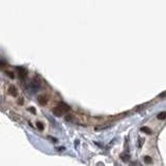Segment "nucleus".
I'll list each match as a JSON object with an SVG mask.
<instances>
[{"instance_id":"f03ea898","label":"nucleus","mask_w":166,"mask_h":166,"mask_svg":"<svg viewBox=\"0 0 166 166\" xmlns=\"http://www.w3.org/2000/svg\"><path fill=\"white\" fill-rule=\"evenodd\" d=\"M52 112L54 113V115H56V116H62V114L64 113V110L61 109L59 106L58 107H55L52 109Z\"/></svg>"},{"instance_id":"0eeeda50","label":"nucleus","mask_w":166,"mask_h":166,"mask_svg":"<svg viewBox=\"0 0 166 166\" xmlns=\"http://www.w3.org/2000/svg\"><path fill=\"white\" fill-rule=\"evenodd\" d=\"M141 132H143V133H147V134H152V131H150V129L149 128H148V127H142L141 129Z\"/></svg>"},{"instance_id":"9d476101","label":"nucleus","mask_w":166,"mask_h":166,"mask_svg":"<svg viewBox=\"0 0 166 166\" xmlns=\"http://www.w3.org/2000/svg\"><path fill=\"white\" fill-rule=\"evenodd\" d=\"M6 75H7V76H9L11 78H15L14 73H13V72H11V71H6Z\"/></svg>"},{"instance_id":"7ed1b4c3","label":"nucleus","mask_w":166,"mask_h":166,"mask_svg":"<svg viewBox=\"0 0 166 166\" xmlns=\"http://www.w3.org/2000/svg\"><path fill=\"white\" fill-rule=\"evenodd\" d=\"M8 93L12 95V97H17L18 95V89L15 85H11L8 87Z\"/></svg>"},{"instance_id":"9b49d317","label":"nucleus","mask_w":166,"mask_h":166,"mask_svg":"<svg viewBox=\"0 0 166 166\" xmlns=\"http://www.w3.org/2000/svg\"><path fill=\"white\" fill-rule=\"evenodd\" d=\"M28 111L32 112V113H36V109H34V108H32V107H29V108H28Z\"/></svg>"},{"instance_id":"f257e3e1","label":"nucleus","mask_w":166,"mask_h":166,"mask_svg":"<svg viewBox=\"0 0 166 166\" xmlns=\"http://www.w3.org/2000/svg\"><path fill=\"white\" fill-rule=\"evenodd\" d=\"M38 103L43 105V106H45V105H47L48 104V97L47 95H45V94H41V95H38Z\"/></svg>"},{"instance_id":"6e6552de","label":"nucleus","mask_w":166,"mask_h":166,"mask_svg":"<svg viewBox=\"0 0 166 166\" xmlns=\"http://www.w3.org/2000/svg\"><path fill=\"white\" fill-rule=\"evenodd\" d=\"M59 107L61 108V109H63V110H64V112H65V111H69V110H70V107L68 106V105L63 104V103H60V104H59Z\"/></svg>"},{"instance_id":"423d86ee","label":"nucleus","mask_w":166,"mask_h":166,"mask_svg":"<svg viewBox=\"0 0 166 166\" xmlns=\"http://www.w3.org/2000/svg\"><path fill=\"white\" fill-rule=\"evenodd\" d=\"M143 161H144V163H147V164H150L153 162V160H152V158H150L149 156H145V157L143 158Z\"/></svg>"},{"instance_id":"20e7f679","label":"nucleus","mask_w":166,"mask_h":166,"mask_svg":"<svg viewBox=\"0 0 166 166\" xmlns=\"http://www.w3.org/2000/svg\"><path fill=\"white\" fill-rule=\"evenodd\" d=\"M18 75H19V77L21 78V79H24L25 77H26V75H27L26 70H24V69H21V68H20V69H19V72H18Z\"/></svg>"},{"instance_id":"4468645a","label":"nucleus","mask_w":166,"mask_h":166,"mask_svg":"<svg viewBox=\"0 0 166 166\" xmlns=\"http://www.w3.org/2000/svg\"><path fill=\"white\" fill-rule=\"evenodd\" d=\"M22 103H23V101H22V99H20V101H19V104H21V105H22Z\"/></svg>"},{"instance_id":"f8f14e48","label":"nucleus","mask_w":166,"mask_h":166,"mask_svg":"<svg viewBox=\"0 0 166 166\" xmlns=\"http://www.w3.org/2000/svg\"><path fill=\"white\" fill-rule=\"evenodd\" d=\"M4 65H5V62H4V61H3V60H1V67L3 68V67H4Z\"/></svg>"},{"instance_id":"1a4fd4ad","label":"nucleus","mask_w":166,"mask_h":166,"mask_svg":"<svg viewBox=\"0 0 166 166\" xmlns=\"http://www.w3.org/2000/svg\"><path fill=\"white\" fill-rule=\"evenodd\" d=\"M37 127L39 131H43L44 130V124L41 123V122H37Z\"/></svg>"},{"instance_id":"39448f33","label":"nucleus","mask_w":166,"mask_h":166,"mask_svg":"<svg viewBox=\"0 0 166 166\" xmlns=\"http://www.w3.org/2000/svg\"><path fill=\"white\" fill-rule=\"evenodd\" d=\"M157 118L160 119V120H163V119H166V111H163V112H160L158 115H157Z\"/></svg>"},{"instance_id":"ddd939ff","label":"nucleus","mask_w":166,"mask_h":166,"mask_svg":"<svg viewBox=\"0 0 166 166\" xmlns=\"http://www.w3.org/2000/svg\"><path fill=\"white\" fill-rule=\"evenodd\" d=\"M57 150H64V148H57Z\"/></svg>"},{"instance_id":"2eb2a0df","label":"nucleus","mask_w":166,"mask_h":166,"mask_svg":"<svg viewBox=\"0 0 166 166\" xmlns=\"http://www.w3.org/2000/svg\"><path fill=\"white\" fill-rule=\"evenodd\" d=\"M98 166H104L103 163H98Z\"/></svg>"}]
</instances>
